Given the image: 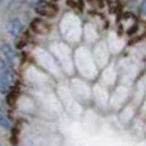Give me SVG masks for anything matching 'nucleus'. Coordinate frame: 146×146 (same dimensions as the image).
Masks as SVG:
<instances>
[{
  "mask_svg": "<svg viewBox=\"0 0 146 146\" xmlns=\"http://www.w3.org/2000/svg\"><path fill=\"white\" fill-rule=\"evenodd\" d=\"M0 66H1V68H0V85H1V92L5 94L10 90L13 82H14V74L7 66L4 59H1Z\"/></svg>",
  "mask_w": 146,
  "mask_h": 146,
  "instance_id": "1",
  "label": "nucleus"
},
{
  "mask_svg": "<svg viewBox=\"0 0 146 146\" xmlns=\"http://www.w3.org/2000/svg\"><path fill=\"white\" fill-rule=\"evenodd\" d=\"M35 10L37 14L42 15V17H50V18L55 17L56 13H58L56 5H54L50 1H46V0H40V1L36 3Z\"/></svg>",
  "mask_w": 146,
  "mask_h": 146,
  "instance_id": "2",
  "label": "nucleus"
},
{
  "mask_svg": "<svg viewBox=\"0 0 146 146\" xmlns=\"http://www.w3.org/2000/svg\"><path fill=\"white\" fill-rule=\"evenodd\" d=\"M23 30H25V25L18 18H13V19H10L8 22V32L12 36H14V37H18L23 32Z\"/></svg>",
  "mask_w": 146,
  "mask_h": 146,
  "instance_id": "3",
  "label": "nucleus"
},
{
  "mask_svg": "<svg viewBox=\"0 0 146 146\" xmlns=\"http://www.w3.org/2000/svg\"><path fill=\"white\" fill-rule=\"evenodd\" d=\"M3 54H4V58L8 60V63L14 66L17 62V53L9 44H3Z\"/></svg>",
  "mask_w": 146,
  "mask_h": 146,
  "instance_id": "4",
  "label": "nucleus"
},
{
  "mask_svg": "<svg viewBox=\"0 0 146 146\" xmlns=\"http://www.w3.org/2000/svg\"><path fill=\"white\" fill-rule=\"evenodd\" d=\"M32 27H33V30H35L36 32H38V33H46L49 31L48 25L44 23L42 21H35V22L32 23Z\"/></svg>",
  "mask_w": 146,
  "mask_h": 146,
  "instance_id": "5",
  "label": "nucleus"
},
{
  "mask_svg": "<svg viewBox=\"0 0 146 146\" xmlns=\"http://www.w3.org/2000/svg\"><path fill=\"white\" fill-rule=\"evenodd\" d=\"M0 123H1V126L4 127V128H7V129H9L10 127H12V123H10L9 118L5 115V113H4L3 109H1V114H0Z\"/></svg>",
  "mask_w": 146,
  "mask_h": 146,
  "instance_id": "6",
  "label": "nucleus"
},
{
  "mask_svg": "<svg viewBox=\"0 0 146 146\" xmlns=\"http://www.w3.org/2000/svg\"><path fill=\"white\" fill-rule=\"evenodd\" d=\"M67 3L74 9H82V0H67Z\"/></svg>",
  "mask_w": 146,
  "mask_h": 146,
  "instance_id": "7",
  "label": "nucleus"
},
{
  "mask_svg": "<svg viewBox=\"0 0 146 146\" xmlns=\"http://www.w3.org/2000/svg\"><path fill=\"white\" fill-rule=\"evenodd\" d=\"M109 8L111 10H118L119 9V0H106Z\"/></svg>",
  "mask_w": 146,
  "mask_h": 146,
  "instance_id": "8",
  "label": "nucleus"
},
{
  "mask_svg": "<svg viewBox=\"0 0 146 146\" xmlns=\"http://www.w3.org/2000/svg\"><path fill=\"white\" fill-rule=\"evenodd\" d=\"M87 1L90 3L91 5L96 7V8H103V5H104V1H103V0H87Z\"/></svg>",
  "mask_w": 146,
  "mask_h": 146,
  "instance_id": "9",
  "label": "nucleus"
},
{
  "mask_svg": "<svg viewBox=\"0 0 146 146\" xmlns=\"http://www.w3.org/2000/svg\"><path fill=\"white\" fill-rule=\"evenodd\" d=\"M140 12H141L142 15L146 17V0H142L141 1V5H140Z\"/></svg>",
  "mask_w": 146,
  "mask_h": 146,
  "instance_id": "10",
  "label": "nucleus"
},
{
  "mask_svg": "<svg viewBox=\"0 0 146 146\" xmlns=\"http://www.w3.org/2000/svg\"><path fill=\"white\" fill-rule=\"evenodd\" d=\"M129 1H135V0H129Z\"/></svg>",
  "mask_w": 146,
  "mask_h": 146,
  "instance_id": "11",
  "label": "nucleus"
},
{
  "mask_svg": "<svg viewBox=\"0 0 146 146\" xmlns=\"http://www.w3.org/2000/svg\"><path fill=\"white\" fill-rule=\"evenodd\" d=\"M1 1H4V0H1Z\"/></svg>",
  "mask_w": 146,
  "mask_h": 146,
  "instance_id": "12",
  "label": "nucleus"
},
{
  "mask_svg": "<svg viewBox=\"0 0 146 146\" xmlns=\"http://www.w3.org/2000/svg\"><path fill=\"white\" fill-rule=\"evenodd\" d=\"M38 1H40V0H38Z\"/></svg>",
  "mask_w": 146,
  "mask_h": 146,
  "instance_id": "13",
  "label": "nucleus"
}]
</instances>
